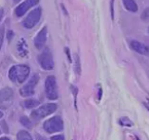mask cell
<instances>
[{"label":"cell","instance_id":"6da1fadb","mask_svg":"<svg viewBox=\"0 0 149 140\" xmlns=\"http://www.w3.org/2000/svg\"><path fill=\"white\" fill-rule=\"evenodd\" d=\"M30 74V67L26 65H16L9 69L8 77L14 83L22 84L27 79Z\"/></svg>","mask_w":149,"mask_h":140},{"label":"cell","instance_id":"7a4b0ae2","mask_svg":"<svg viewBox=\"0 0 149 140\" xmlns=\"http://www.w3.org/2000/svg\"><path fill=\"white\" fill-rule=\"evenodd\" d=\"M45 95L48 100H56L58 98V84L55 76H48L45 82Z\"/></svg>","mask_w":149,"mask_h":140},{"label":"cell","instance_id":"3957f363","mask_svg":"<svg viewBox=\"0 0 149 140\" xmlns=\"http://www.w3.org/2000/svg\"><path fill=\"white\" fill-rule=\"evenodd\" d=\"M38 62L42 67L45 70H52L54 68V59H53V55L51 51L48 47L44 48L43 52L40 54L38 56Z\"/></svg>","mask_w":149,"mask_h":140},{"label":"cell","instance_id":"277c9868","mask_svg":"<svg viewBox=\"0 0 149 140\" xmlns=\"http://www.w3.org/2000/svg\"><path fill=\"white\" fill-rule=\"evenodd\" d=\"M63 127V121L59 116H54L44 123V129L48 134L62 131Z\"/></svg>","mask_w":149,"mask_h":140},{"label":"cell","instance_id":"5b68a950","mask_svg":"<svg viewBox=\"0 0 149 140\" xmlns=\"http://www.w3.org/2000/svg\"><path fill=\"white\" fill-rule=\"evenodd\" d=\"M56 104L55 103H47L43 106L37 108L36 110L32 112V117L34 120H40L45 116H47L51 113H53L56 111Z\"/></svg>","mask_w":149,"mask_h":140},{"label":"cell","instance_id":"8992f818","mask_svg":"<svg viewBox=\"0 0 149 140\" xmlns=\"http://www.w3.org/2000/svg\"><path fill=\"white\" fill-rule=\"evenodd\" d=\"M39 81V75L33 74L32 77L29 79L28 83L26 85H24L22 89L19 90V94L22 97H31L34 94V89L36 87L37 83Z\"/></svg>","mask_w":149,"mask_h":140},{"label":"cell","instance_id":"52a82bcc","mask_svg":"<svg viewBox=\"0 0 149 140\" xmlns=\"http://www.w3.org/2000/svg\"><path fill=\"white\" fill-rule=\"evenodd\" d=\"M41 16H42V9L40 8H35L29 13L26 19L23 20L22 25L24 26V28H26V29H32L39 22Z\"/></svg>","mask_w":149,"mask_h":140},{"label":"cell","instance_id":"ba28073f","mask_svg":"<svg viewBox=\"0 0 149 140\" xmlns=\"http://www.w3.org/2000/svg\"><path fill=\"white\" fill-rule=\"evenodd\" d=\"M14 99L13 90L10 88H4L0 90V108L8 109L12 104Z\"/></svg>","mask_w":149,"mask_h":140},{"label":"cell","instance_id":"9c48e42d","mask_svg":"<svg viewBox=\"0 0 149 140\" xmlns=\"http://www.w3.org/2000/svg\"><path fill=\"white\" fill-rule=\"evenodd\" d=\"M38 0H27V1L22 2L15 9V14H16L17 17H22L31 8L38 4Z\"/></svg>","mask_w":149,"mask_h":140},{"label":"cell","instance_id":"30bf717a","mask_svg":"<svg viewBox=\"0 0 149 140\" xmlns=\"http://www.w3.org/2000/svg\"><path fill=\"white\" fill-rule=\"evenodd\" d=\"M47 28L44 27L38 32L36 37L34 38V46L38 50H41L44 48L45 41H47Z\"/></svg>","mask_w":149,"mask_h":140},{"label":"cell","instance_id":"8fae6325","mask_svg":"<svg viewBox=\"0 0 149 140\" xmlns=\"http://www.w3.org/2000/svg\"><path fill=\"white\" fill-rule=\"evenodd\" d=\"M131 47L132 50L137 52L138 54H141L143 55H148V47L143 43H140L136 40H132L131 41Z\"/></svg>","mask_w":149,"mask_h":140},{"label":"cell","instance_id":"7c38bea8","mask_svg":"<svg viewBox=\"0 0 149 140\" xmlns=\"http://www.w3.org/2000/svg\"><path fill=\"white\" fill-rule=\"evenodd\" d=\"M18 51L20 54V56H26L28 54V50H27V45L25 43V40L22 39L18 43Z\"/></svg>","mask_w":149,"mask_h":140},{"label":"cell","instance_id":"4fadbf2b","mask_svg":"<svg viewBox=\"0 0 149 140\" xmlns=\"http://www.w3.org/2000/svg\"><path fill=\"white\" fill-rule=\"evenodd\" d=\"M123 4H124L125 8L131 12H136L138 10V7L136 3L134 1H132V0H124Z\"/></svg>","mask_w":149,"mask_h":140},{"label":"cell","instance_id":"5bb4252c","mask_svg":"<svg viewBox=\"0 0 149 140\" xmlns=\"http://www.w3.org/2000/svg\"><path fill=\"white\" fill-rule=\"evenodd\" d=\"M23 105L25 108L27 109H33V108H36L40 105V101L35 100V99H29L26 100L23 102Z\"/></svg>","mask_w":149,"mask_h":140},{"label":"cell","instance_id":"9a60e30c","mask_svg":"<svg viewBox=\"0 0 149 140\" xmlns=\"http://www.w3.org/2000/svg\"><path fill=\"white\" fill-rule=\"evenodd\" d=\"M17 138L18 140H33L32 136L29 134V132L22 130L17 134Z\"/></svg>","mask_w":149,"mask_h":140},{"label":"cell","instance_id":"2e32d148","mask_svg":"<svg viewBox=\"0 0 149 140\" xmlns=\"http://www.w3.org/2000/svg\"><path fill=\"white\" fill-rule=\"evenodd\" d=\"M19 121H20V123H22V126H25L26 128H29V129L32 128V126H33L32 122L29 120L28 117H26V116H22V117H20V119H19Z\"/></svg>","mask_w":149,"mask_h":140},{"label":"cell","instance_id":"e0dca14e","mask_svg":"<svg viewBox=\"0 0 149 140\" xmlns=\"http://www.w3.org/2000/svg\"><path fill=\"white\" fill-rule=\"evenodd\" d=\"M75 72L78 75L81 74V61L78 54H75Z\"/></svg>","mask_w":149,"mask_h":140},{"label":"cell","instance_id":"ac0fdd59","mask_svg":"<svg viewBox=\"0 0 149 140\" xmlns=\"http://www.w3.org/2000/svg\"><path fill=\"white\" fill-rule=\"evenodd\" d=\"M4 33H5V30H4V27L0 28V50H1L2 44H3V40H4Z\"/></svg>","mask_w":149,"mask_h":140},{"label":"cell","instance_id":"d6986e66","mask_svg":"<svg viewBox=\"0 0 149 140\" xmlns=\"http://www.w3.org/2000/svg\"><path fill=\"white\" fill-rule=\"evenodd\" d=\"M13 37H14V32H12V30H8V32H7V38H8V41H11Z\"/></svg>","mask_w":149,"mask_h":140},{"label":"cell","instance_id":"ffe728a7","mask_svg":"<svg viewBox=\"0 0 149 140\" xmlns=\"http://www.w3.org/2000/svg\"><path fill=\"white\" fill-rule=\"evenodd\" d=\"M51 140H65L63 134H58V136H54L51 137Z\"/></svg>","mask_w":149,"mask_h":140},{"label":"cell","instance_id":"44dd1931","mask_svg":"<svg viewBox=\"0 0 149 140\" xmlns=\"http://www.w3.org/2000/svg\"><path fill=\"white\" fill-rule=\"evenodd\" d=\"M1 126H2V128H4L5 133H8V126H7L6 122H5V121H2V122H1Z\"/></svg>","mask_w":149,"mask_h":140},{"label":"cell","instance_id":"7402d4cb","mask_svg":"<svg viewBox=\"0 0 149 140\" xmlns=\"http://www.w3.org/2000/svg\"><path fill=\"white\" fill-rule=\"evenodd\" d=\"M148 18V8H146L145 10V12H143V19H146Z\"/></svg>","mask_w":149,"mask_h":140},{"label":"cell","instance_id":"603a6c76","mask_svg":"<svg viewBox=\"0 0 149 140\" xmlns=\"http://www.w3.org/2000/svg\"><path fill=\"white\" fill-rule=\"evenodd\" d=\"M65 52H67V54H68V57H69V60L71 62V58H70V50L68 47H66L65 48Z\"/></svg>","mask_w":149,"mask_h":140},{"label":"cell","instance_id":"cb8c5ba5","mask_svg":"<svg viewBox=\"0 0 149 140\" xmlns=\"http://www.w3.org/2000/svg\"><path fill=\"white\" fill-rule=\"evenodd\" d=\"M37 140H47V138L42 137V136H40V134H37Z\"/></svg>","mask_w":149,"mask_h":140},{"label":"cell","instance_id":"d4e9b609","mask_svg":"<svg viewBox=\"0 0 149 140\" xmlns=\"http://www.w3.org/2000/svg\"><path fill=\"white\" fill-rule=\"evenodd\" d=\"M2 17H3V9L0 8V20H1Z\"/></svg>","mask_w":149,"mask_h":140},{"label":"cell","instance_id":"484cf974","mask_svg":"<svg viewBox=\"0 0 149 140\" xmlns=\"http://www.w3.org/2000/svg\"><path fill=\"white\" fill-rule=\"evenodd\" d=\"M0 140H10V139L8 137H3L0 138Z\"/></svg>","mask_w":149,"mask_h":140},{"label":"cell","instance_id":"4316f807","mask_svg":"<svg viewBox=\"0 0 149 140\" xmlns=\"http://www.w3.org/2000/svg\"><path fill=\"white\" fill-rule=\"evenodd\" d=\"M3 116V113L1 112H0V117H2Z\"/></svg>","mask_w":149,"mask_h":140}]
</instances>
